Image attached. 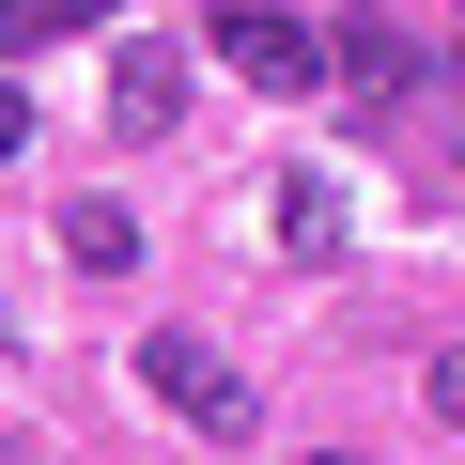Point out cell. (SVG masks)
Returning <instances> with one entry per match:
<instances>
[{"instance_id": "8992f818", "label": "cell", "mask_w": 465, "mask_h": 465, "mask_svg": "<svg viewBox=\"0 0 465 465\" xmlns=\"http://www.w3.org/2000/svg\"><path fill=\"white\" fill-rule=\"evenodd\" d=\"M280 249H295V264H326V249H341V202H326V186H311V171H295V186H280Z\"/></svg>"}, {"instance_id": "6da1fadb", "label": "cell", "mask_w": 465, "mask_h": 465, "mask_svg": "<svg viewBox=\"0 0 465 465\" xmlns=\"http://www.w3.org/2000/svg\"><path fill=\"white\" fill-rule=\"evenodd\" d=\"M140 388H155L171 419H202V434H249V419H264V403H249V372H232L217 341H186V326H155V341H140Z\"/></svg>"}, {"instance_id": "277c9868", "label": "cell", "mask_w": 465, "mask_h": 465, "mask_svg": "<svg viewBox=\"0 0 465 465\" xmlns=\"http://www.w3.org/2000/svg\"><path fill=\"white\" fill-rule=\"evenodd\" d=\"M326 94L372 124V109L403 94V32H388V16H326Z\"/></svg>"}, {"instance_id": "3957f363", "label": "cell", "mask_w": 465, "mask_h": 465, "mask_svg": "<svg viewBox=\"0 0 465 465\" xmlns=\"http://www.w3.org/2000/svg\"><path fill=\"white\" fill-rule=\"evenodd\" d=\"M171 109H186V47H171V32H124V63H109V124H124V140H171Z\"/></svg>"}, {"instance_id": "52a82bcc", "label": "cell", "mask_w": 465, "mask_h": 465, "mask_svg": "<svg viewBox=\"0 0 465 465\" xmlns=\"http://www.w3.org/2000/svg\"><path fill=\"white\" fill-rule=\"evenodd\" d=\"M94 16H124V0H0V47H32V32H94Z\"/></svg>"}, {"instance_id": "7a4b0ae2", "label": "cell", "mask_w": 465, "mask_h": 465, "mask_svg": "<svg viewBox=\"0 0 465 465\" xmlns=\"http://www.w3.org/2000/svg\"><path fill=\"white\" fill-rule=\"evenodd\" d=\"M217 63L264 78V94H326V32L295 16V0H232V16H217Z\"/></svg>"}, {"instance_id": "9c48e42d", "label": "cell", "mask_w": 465, "mask_h": 465, "mask_svg": "<svg viewBox=\"0 0 465 465\" xmlns=\"http://www.w3.org/2000/svg\"><path fill=\"white\" fill-rule=\"evenodd\" d=\"M434 419H465V341H450V357H434Z\"/></svg>"}, {"instance_id": "5b68a950", "label": "cell", "mask_w": 465, "mask_h": 465, "mask_svg": "<svg viewBox=\"0 0 465 465\" xmlns=\"http://www.w3.org/2000/svg\"><path fill=\"white\" fill-rule=\"evenodd\" d=\"M63 249H78L94 280H124V264H140V217H124V202H78V217H63Z\"/></svg>"}, {"instance_id": "ba28073f", "label": "cell", "mask_w": 465, "mask_h": 465, "mask_svg": "<svg viewBox=\"0 0 465 465\" xmlns=\"http://www.w3.org/2000/svg\"><path fill=\"white\" fill-rule=\"evenodd\" d=\"M16 155H32V94L0 78V171H16Z\"/></svg>"}, {"instance_id": "30bf717a", "label": "cell", "mask_w": 465, "mask_h": 465, "mask_svg": "<svg viewBox=\"0 0 465 465\" xmlns=\"http://www.w3.org/2000/svg\"><path fill=\"white\" fill-rule=\"evenodd\" d=\"M311 465H341V450H311Z\"/></svg>"}]
</instances>
